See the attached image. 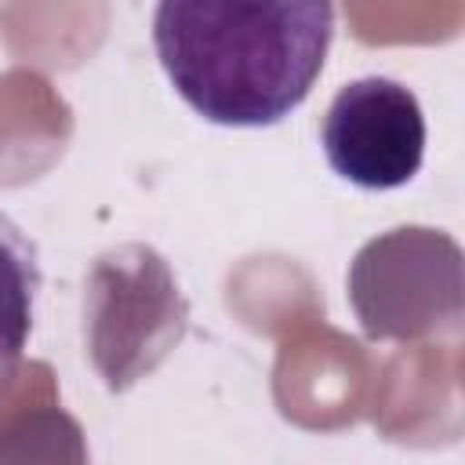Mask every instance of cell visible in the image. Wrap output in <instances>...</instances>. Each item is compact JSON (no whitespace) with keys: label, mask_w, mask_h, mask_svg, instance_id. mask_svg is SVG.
<instances>
[{"label":"cell","mask_w":465,"mask_h":465,"mask_svg":"<svg viewBox=\"0 0 465 465\" xmlns=\"http://www.w3.org/2000/svg\"><path fill=\"white\" fill-rule=\"evenodd\" d=\"M352 305L371 338H407L432 320L461 316L458 243L432 229H392L371 240L349 276Z\"/></svg>","instance_id":"cell-2"},{"label":"cell","mask_w":465,"mask_h":465,"mask_svg":"<svg viewBox=\"0 0 465 465\" xmlns=\"http://www.w3.org/2000/svg\"><path fill=\"white\" fill-rule=\"evenodd\" d=\"M334 36L331 0H156L153 47L182 102L222 127L298 109Z\"/></svg>","instance_id":"cell-1"},{"label":"cell","mask_w":465,"mask_h":465,"mask_svg":"<svg viewBox=\"0 0 465 465\" xmlns=\"http://www.w3.org/2000/svg\"><path fill=\"white\" fill-rule=\"evenodd\" d=\"M331 171L360 189H400L425 160V113L418 94L389 76L345 84L320 124Z\"/></svg>","instance_id":"cell-3"},{"label":"cell","mask_w":465,"mask_h":465,"mask_svg":"<svg viewBox=\"0 0 465 465\" xmlns=\"http://www.w3.org/2000/svg\"><path fill=\"white\" fill-rule=\"evenodd\" d=\"M36 291H40L36 251L22 236V229L0 214V385L15 374L25 352Z\"/></svg>","instance_id":"cell-4"}]
</instances>
